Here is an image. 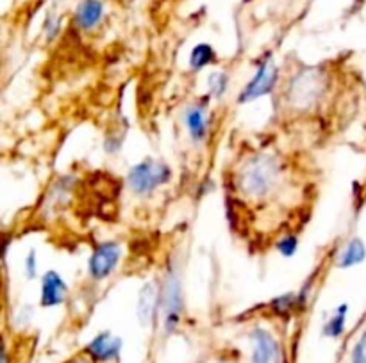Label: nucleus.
Returning a JSON list of instances; mask_svg holds the SVG:
<instances>
[{"label":"nucleus","instance_id":"nucleus-1","mask_svg":"<svg viewBox=\"0 0 366 363\" xmlns=\"http://www.w3.org/2000/svg\"><path fill=\"white\" fill-rule=\"evenodd\" d=\"M279 177V164L272 155H255L243 164L238 177L240 191L248 198H263Z\"/></svg>","mask_w":366,"mask_h":363},{"label":"nucleus","instance_id":"nucleus-2","mask_svg":"<svg viewBox=\"0 0 366 363\" xmlns=\"http://www.w3.org/2000/svg\"><path fill=\"white\" fill-rule=\"evenodd\" d=\"M323 89H325V80H323L322 71L307 68L295 75L288 96L297 109H309L318 102L320 96L323 95Z\"/></svg>","mask_w":366,"mask_h":363},{"label":"nucleus","instance_id":"nucleus-3","mask_svg":"<svg viewBox=\"0 0 366 363\" xmlns=\"http://www.w3.org/2000/svg\"><path fill=\"white\" fill-rule=\"evenodd\" d=\"M172 177V171L166 164L156 162L152 159H145L143 162L136 164L127 174V182L133 192L136 194H148L159 185L166 184Z\"/></svg>","mask_w":366,"mask_h":363},{"label":"nucleus","instance_id":"nucleus-4","mask_svg":"<svg viewBox=\"0 0 366 363\" xmlns=\"http://www.w3.org/2000/svg\"><path fill=\"white\" fill-rule=\"evenodd\" d=\"M277 77H279V71L273 66L270 56H266L265 59L259 63V68L258 71H255L254 77H252V80L248 82V84L245 85L243 91L240 93L238 102H250V100H255L259 98V96H265L268 95V93H272L277 84Z\"/></svg>","mask_w":366,"mask_h":363},{"label":"nucleus","instance_id":"nucleus-5","mask_svg":"<svg viewBox=\"0 0 366 363\" xmlns=\"http://www.w3.org/2000/svg\"><path fill=\"white\" fill-rule=\"evenodd\" d=\"M163 308H165V327L166 331H173L179 324L181 313H183V292L181 283L173 273L166 278L165 288H163Z\"/></svg>","mask_w":366,"mask_h":363},{"label":"nucleus","instance_id":"nucleus-6","mask_svg":"<svg viewBox=\"0 0 366 363\" xmlns=\"http://www.w3.org/2000/svg\"><path fill=\"white\" fill-rule=\"evenodd\" d=\"M120 260V246L116 242H102L90 258V274L95 280H104L115 270Z\"/></svg>","mask_w":366,"mask_h":363},{"label":"nucleus","instance_id":"nucleus-7","mask_svg":"<svg viewBox=\"0 0 366 363\" xmlns=\"http://www.w3.org/2000/svg\"><path fill=\"white\" fill-rule=\"evenodd\" d=\"M252 363H280V351L275 338L266 330L255 327L250 333Z\"/></svg>","mask_w":366,"mask_h":363},{"label":"nucleus","instance_id":"nucleus-8","mask_svg":"<svg viewBox=\"0 0 366 363\" xmlns=\"http://www.w3.org/2000/svg\"><path fill=\"white\" fill-rule=\"evenodd\" d=\"M66 290H68V287L63 281V278L56 270H49L44 276V281H41V306L61 305L65 301Z\"/></svg>","mask_w":366,"mask_h":363},{"label":"nucleus","instance_id":"nucleus-9","mask_svg":"<svg viewBox=\"0 0 366 363\" xmlns=\"http://www.w3.org/2000/svg\"><path fill=\"white\" fill-rule=\"evenodd\" d=\"M156 308H158V290H156L154 283H145L140 290V298H138V319H140L141 326L148 327L156 319Z\"/></svg>","mask_w":366,"mask_h":363},{"label":"nucleus","instance_id":"nucleus-10","mask_svg":"<svg viewBox=\"0 0 366 363\" xmlns=\"http://www.w3.org/2000/svg\"><path fill=\"white\" fill-rule=\"evenodd\" d=\"M104 16V2L102 0H81L76 9V23L83 31H90Z\"/></svg>","mask_w":366,"mask_h":363},{"label":"nucleus","instance_id":"nucleus-11","mask_svg":"<svg viewBox=\"0 0 366 363\" xmlns=\"http://www.w3.org/2000/svg\"><path fill=\"white\" fill-rule=\"evenodd\" d=\"M120 347H122V342L120 338L113 337L111 333H101L90 345H88V352L93 356L98 362H108L118 356Z\"/></svg>","mask_w":366,"mask_h":363},{"label":"nucleus","instance_id":"nucleus-12","mask_svg":"<svg viewBox=\"0 0 366 363\" xmlns=\"http://www.w3.org/2000/svg\"><path fill=\"white\" fill-rule=\"evenodd\" d=\"M366 256V248L362 244L361 238H352L348 242V246L345 248V251L341 253V260H340V267L341 269H347V267L355 265V263H361Z\"/></svg>","mask_w":366,"mask_h":363},{"label":"nucleus","instance_id":"nucleus-13","mask_svg":"<svg viewBox=\"0 0 366 363\" xmlns=\"http://www.w3.org/2000/svg\"><path fill=\"white\" fill-rule=\"evenodd\" d=\"M186 125H188V130H190L191 137L195 141H200L204 139L205 135V116H204V110L198 109V107H193L186 112Z\"/></svg>","mask_w":366,"mask_h":363},{"label":"nucleus","instance_id":"nucleus-14","mask_svg":"<svg viewBox=\"0 0 366 363\" xmlns=\"http://www.w3.org/2000/svg\"><path fill=\"white\" fill-rule=\"evenodd\" d=\"M215 59H216V53L215 50L211 48V45H208V43H200V45H197L193 50H191L190 64L193 70H200V68L211 64Z\"/></svg>","mask_w":366,"mask_h":363},{"label":"nucleus","instance_id":"nucleus-15","mask_svg":"<svg viewBox=\"0 0 366 363\" xmlns=\"http://www.w3.org/2000/svg\"><path fill=\"white\" fill-rule=\"evenodd\" d=\"M345 317H347V305L337 306L334 317L327 322L325 335H329V337H340L345 330Z\"/></svg>","mask_w":366,"mask_h":363},{"label":"nucleus","instance_id":"nucleus-16","mask_svg":"<svg viewBox=\"0 0 366 363\" xmlns=\"http://www.w3.org/2000/svg\"><path fill=\"white\" fill-rule=\"evenodd\" d=\"M209 89L216 98H220L227 89V75L223 71H213L209 75Z\"/></svg>","mask_w":366,"mask_h":363},{"label":"nucleus","instance_id":"nucleus-17","mask_svg":"<svg viewBox=\"0 0 366 363\" xmlns=\"http://www.w3.org/2000/svg\"><path fill=\"white\" fill-rule=\"evenodd\" d=\"M44 31L49 39H54L61 31V18L56 16V14H49L44 21Z\"/></svg>","mask_w":366,"mask_h":363},{"label":"nucleus","instance_id":"nucleus-18","mask_svg":"<svg viewBox=\"0 0 366 363\" xmlns=\"http://www.w3.org/2000/svg\"><path fill=\"white\" fill-rule=\"evenodd\" d=\"M297 246H298L297 237H295V235H288V237H284L283 241L277 244V249H279L280 255L291 256L295 251H297Z\"/></svg>","mask_w":366,"mask_h":363},{"label":"nucleus","instance_id":"nucleus-19","mask_svg":"<svg viewBox=\"0 0 366 363\" xmlns=\"http://www.w3.org/2000/svg\"><path fill=\"white\" fill-rule=\"evenodd\" d=\"M352 363H366V331L362 333L359 344L355 345L354 356H352Z\"/></svg>","mask_w":366,"mask_h":363},{"label":"nucleus","instance_id":"nucleus-20","mask_svg":"<svg viewBox=\"0 0 366 363\" xmlns=\"http://www.w3.org/2000/svg\"><path fill=\"white\" fill-rule=\"evenodd\" d=\"M26 274L29 280L36 278V251L34 249H31L26 258Z\"/></svg>","mask_w":366,"mask_h":363},{"label":"nucleus","instance_id":"nucleus-21","mask_svg":"<svg viewBox=\"0 0 366 363\" xmlns=\"http://www.w3.org/2000/svg\"><path fill=\"white\" fill-rule=\"evenodd\" d=\"M70 363H84L83 359H73V362H70Z\"/></svg>","mask_w":366,"mask_h":363}]
</instances>
